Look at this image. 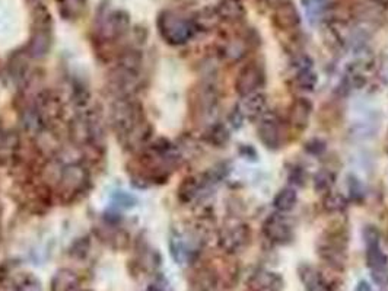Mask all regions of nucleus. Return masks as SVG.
<instances>
[{
  "mask_svg": "<svg viewBox=\"0 0 388 291\" xmlns=\"http://www.w3.org/2000/svg\"><path fill=\"white\" fill-rule=\"evenodd\" d=\"M219 18L227 22H241L245 18V8L241 0H221L217 8Z\"/></svg>",
  "mask_w": 388,
  "mask_h": 291,
  "instance_id": "12",
  "label": "nucleus"
},
{
  "mask_svg": "<svg viewBox=\"0 0 388 291\" xmlns=\"http://www.w3.org/2000/svg\"><path fill=\"white\" fill-rule=\"evenodd\" d=\"M298 202V194L296 190L292 186L282 188V190L276 194L273 200V207L278 213H289L295 209V205Z\"/></svg>",
  "mask_w": 388,
  "mask_h": 291,
  "instance_id": "15",
  "label": "nucleus"
},
{
  "mask_svg": "<svg viewBox=\"0 0 388 291\" xmlns=\"http://www.w3.org/2000/svg\"><path fill=\"white\" fill-rule=\"evenodd\" d=\"M250 241V229L245 223L241 221H233L224 226L221 236H219V242L224 251L229 253L240 252Z\"/></svg>",
  "mask_w": 388,
  "mask_h": 291,
  "instance_id": "3",
  "label": "nucleus"
},
{
  "mask_svg": "<svg viewBox=\"0 0 388 291\" xmlns=\"http://www.w3.org/2000/svg\"><path fill=\"white\" fill-rule=\"evenodd\" d=\"M324 207L329 211H342L346 207V200L340 194L330 193L324 200Z\"/></svg>",
  "mask_w": 388,
  "mask_h": 291,
  "instance_id": "19",
  "label": "nucleus"
},
{
  "mask_svg": "<svg viewBox=\"0 0 388 291\" xmlns=\"http://www.w3.org/2000/svg\"><path fill=\"white\" fill-rule=\"evenodd\" d=\"M76 291H87V290H80V288H79V290H76Z\"/></svg>",
  "mask_w": 388,
  "mask_h": 291,
  "instance_id": "26",
  "label": "nucleus"
},
{
  "mask_svg": "<svg viewBox=\"0 0 388 291\" xmlns=\"http://www.w3.org/2000/svg\"><path fill=\"white\" fill-rule=\"evenodd\" d=\"M158 27L161 31V36L174 45L187 43L196 31V24L190 20H185L182 16L166 10L161 13L158 20Z\"/></svg>",
  "mask_w": 388,
  "mask_h": 291,
  "instance_id": "1",
  "label": "nucleus"
},
{
  "mask_svg": "<svg viewBox=\"0 0 388 291\" xmlns=\"http://www.w3.org/2000/svg\"><path fill=\"white\" fill-rule=\"evenodd\" d=\"M261 2H266V3H272V5H279L280 2H283V0H261Z\"/></svg>",
  "mask_w": 388,
  "mask_h": 291,
  "instance_id": "25",
  "label": "nucleus"
},
{
  "mask_svg": "<svg viewBox=\"0 0 388 291\" xmlns=\"http://www.w3.org/2000/svg\"><path fill=\"white\" fill-rule=\"evenodd\" d=\"M308 57H302L301 59V64L298 66V70L295 75V84L298 87V89L301 91H312L317 84V75L312 70L311 63L307 64Z\"/></svg>",
  "mask_w": 388,
  "mask_h": 291,
  "instance_id": "14",
  "label": "nucleus"
},
{
  "mask_svg": "<svg viewBox=\"0 0 388 291\" xmlns=\"http://www.w3.org/2000/svg\"><path fill=\"white\" fill-rule=\"evenodd\" d=\"M16 291H43V288L36 277H25L16 285Z\"/></svg>",
  "mask_w": 388,
  "mask_h": 291,
  "instance_id": "21",
  "label": "nucleus"
},
{
  "mask_svg": "<svg viewBox=\"0 0 388 291\" xmlns=\"http://www.w3.org/2000/svg\"><path fill=\"white\" fill-rule=\"evenodd\" d=\"M267 110V99L263 94L256 92L248 96H244L243 102L238 105V110L235 111L240 117V119H257L264 115Z\"/></svg>",
  "mask_w": 388,
  "mask_h": 291,
  "instance_id": "8",
  "label": "nucleus"
},
{
  "mask_svg": "<svg viewBox=\"0 0 388 291\" xmlns=\"http://www.w3.org/2000/svg\"><path fill=\"white\" fill-rule=\"evenodd\" d=\"M273 22L279 29L283 31H291L299 27L301 15L291 0H283V2L275 6Z\"/></svg>",
  "mask_w": 388,
  "mask_h": 291,
  "instance_id": "6",
  "label": "nucleus"
},
{
  "mask_svg": "<svg viewBox=\"0 0 388 291\" xmlns=\"http://www.w3.org/2000/svg\"><path fill=\"white\" fill-rule=\"evenodd\" d=\"M264 84V73L261 67L257 64H247L235 80V91L243 98L251 94L259 92V89Z\"/></svg>",
  "mask_w": 388,
  "mask_h": 291,
  "instance_id": "4",
  "label": "nucleus"
},
{
  "mask_svg": "<svg viewBox=\"0 0 388 291\" xmlns=\"http://www.w3.org/2000/svg\"><path fill=\"white\" fill-rule=\"evenodd\" d=\"M340 236L330 234L327 241L319 246V255L334 268H342L346 261V241H337Z\"/></svg>",
  "mask_w": 388,
  "mask_h": 291,
  "instance_id": "5",
  "label": "nucleus"
},
{
  "mask_svg": "<svg viewBox=\"0 0 388 291\" xmlns=\"http://www.w3.org/2000/svg\"><path fill=\"white\" fill-rule=\"evenodd\" d=\"M334 181V175L327 170H323L315 177V188L317 190H330Z\"/></svg>",
  "mask_w": 388,
  "mask_h": 291,
  "instance_id": "20",
  "label": "nucleus"
},
{
  "mask_svg": "<svg viewBox=\"0 0 388 291\" xmlns=\"http://www.w3.org/2000/svg\"><path fill=\"white\" fill-rule=\"evenodd\" d=\"M302 2L306 5V9L310 15V20L314 21V18H318V16L324 15L330 9L333 0H302Z\"/></svg>",
  "mask_w": 388,
  "mask_h": 291,
  "instance_id": "18",
  "label": "nucleus"
},
{
  "mask_svg": "<svg viewBox=\"0 0 388 291\" xmlns=\"http://www.w3.org/2000/svg\"><path fill=\"white\" fill-rule=\"evenodd\" d=\"M259 140L263 146L268 150H278L282 146V131L278 119L272 118H263L261 123L257 128Z\"/></svg>",
  "mask_w": 388,
  "mask_h": 291,
  "instance_id": "9",
  "label": "nucleus"
},
{
  "mask_svg": "<svg viewBox=\"0 0 388 291\" xmlns=\"http://www.w3.org/2000/svg\"><path fill=\"white\" fill-rule=\"evenodd\" d=\"M357 291H373V287H371L366 281H359Z\"/></svg>",
  "mask_w": 388,
  "mask_h": 291,
  "instance_id": "23",
  "label": "nucleus"
},
{
  "mask_svg": "<svg viewBox=\"0 0 388 291\" xmlns=\"http://www.w3.org/2000/svg\"><path fill=\"white\" fill-rule=\"evenodd\" d=\"M298 274L307 291H331V285L315 267L302 264L298 268Z\"/></svg>",
  "mask_w": 388,
  "mask_h": 291,
  "instance_id": "10",
  "label": "nucleus"
},
{
  "mask_svg": "<svg viewBox=\"0 0 388 291\" xmlns=\"http://www.w3.org/2000/svg\"><path fill=\"white\" fill-rule=\"evenodd\" d=\"M283 285L285 281L279 274L268 269H259L248 280V287L252 291H282Z\"/></svg>",
  "mask_w": 388,
  "mask_h": 291,
  "instance_id": "7",
  "label": "nucleus"
},
{
  "mask_svg": "<svg viewBox=\"0 0 388 291\" xmlns=\"http://www.w3.org/2000/svg\"><path fill=\"white\" fill-rule=\"evenodd\" d=\"M229 140V133L224 126H216L212 130V142L216 144H224Z\"/></svg>",
  "mask_w": 388,
  "mask_h": 291,
  "instance_id": "22",
  "label": "nucleus"
},
{
  "mask_svg": "<svg viewBox=\"0 0 388 291\" xmlns=\"http://www.w3.org/2000/svg\"><path fill=\"white\" fill-rule=\"evenodd\" d=\"M263 233L275 245H288L294 239V229L291 221L282 213L272 214L263 223Z\"/></svg>",
  "mask_w": 388,
  "mask_h": 291,
  "instance_id": "2",
  "label": "nucleus"
},
{
  "mask_svg": "<svg viewBox=\"0 0 388 291\" xmlns=\"http://www.w3.org/2000/svg\"><path fill=\"white\" fill-rule=\"evenodd\" d=\"M190 291H221L219 280L212 269L197 271L190 280Z\"/></svg>",
  "mask_w": 388,
  "mask_h": 291,
  "instance_id": "13",
  "label": "nucleus"
},
{
  "mask_svg": "<svg viewBox=\"0 0 388 291\" xmlns=\"http://www.w3.org/2000/svg\"><path fill=\"white\" fill-rule=\"evenodd\" d=\"M366 265L371 269V272H381L387 271L388 267V258L387 255L382 252L380 244L366 245Z\"/></svg>",
  "mask_w": 388,
  "mask_h": 291,
  "instance_id": "16",
  "label": "nucleus"
},
{
  "mask_svg": "<svg viewBox=\"0 0 388 291\" xmlns=\"http://www.w3.org/2000/svg\"><path fill=\"white\" fill-rule=\"evenodd\" d=\"M79 290V280L71 271H60L52 283V291H76Z\"/></svg>",
  "mask_w": 388,
  "mask_h": 291,
  "instance_id": "17",
  "label": "nucleus"
},
{
  "mask_svg": "<svg viewBox=\"0 0 388 291\" xmlns=\"http://www.w3.org/2000/svg\"><path fill=\"white\" fill-rule=\"evenodd\" d=\"M371 2H374L378 6H388V0H371Z\"/></svg>",
  "mask_w": 388,
  "mask_h": 291,
  "instance_id": "24",
  "label": "nucleus"
},
{
  "mask_svg": "<svg viewBox=\"0 0 388 291\" xmlns=\"http://www.w3.org/2000/svg\"><path fill=\"white\" fill-rule=\"evenodd\" d=\"M312 114V104L306 98H298L292 102L289 110V123L296 130L308 127L310 117Z\"/></svg>",
  "mask_w": 388,
  "mask_h": 291,
  "instance_id": "11",
  "label": "nucleus"
}]
</instances>
